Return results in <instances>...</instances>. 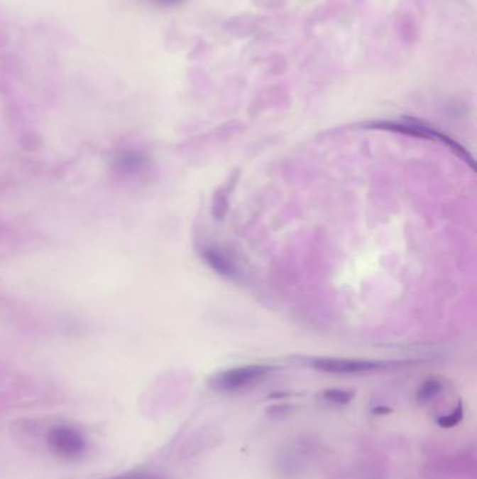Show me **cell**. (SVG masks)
<instances>
[{"mask_svg":"<svg viewBox=\"0 0 477 479\" xmlns=\"http://www.w3.org/2000/svg\"><path fill=\"white\" fill-rule=\"evenodd\" d=\"M308 365L319 372L334 375H361L382 372L390 367L400 366V362H382L364 359H341V357H315L308 360Z\"/></svg>","mask_w":477,"mask_h":479,"instance_id":"obj_1","label":"cell"},{"mask_svg":"<svg viewBox=\"0 0 477 479\" xmlns=\"http://www.w3.org/2000/svg\"><path fill=\"white\" fill-rule=\"evenodd\" d=\"M275 367L268 365H249L230 369L216 375L210 384L217 391H237L246 388L252 384L259 383L262 379L268 377Z\"/></svg>","mask_w":477,"mask_h":479,"instance_id":"obj_2","label":"cell"},{"mask_svg":"<svg viewBox=\"0 0 477 479\" xmlns=\"http://www.w3.org/2000/svg\"><path fill=\"white\" fill-rule=\"evenodd\" d=\"M50 451L62 458H77L86 450L84 436L72 426H55L47 434Z\"/></svg>","mask_w":477,"mask_h":479,"instance_id":"obj_3","label":"cell"},{"mask_svg":"<svg viewBox=\"0 0 477 479\" xmlns=\"http://www.w3.org/2000/svg\"><path fill=\"white\" fill-rule=\"evenodd\" d=\"M368 127L375 128V129L378 128V129H385V131L400 132V134L412 135V136H422V138H429V139H438L441 142H445L449 147H452L461 157L466 158L473 166L472 157L459 144H456L455 141L449 139L444 134H439V132H437V131H434L431 128L422 125L420 122H416V121H405V122H386V121H381V122H373Z\"/></svg>","mask_w":477,"mask_h":479,"instance_id":"obj_4","label":"cell"},{"mask_svg":"<svg viewBox=\"0 0 477 479\" xmlns=\"http://www.w3.org/2000/svg\"><path fill=\"white\" fill-rule=\"evenodd\" d=\"M202 258L217 275L227 279H236L238 276V269L236 264L220 249L206 248L202 251Z\"/></svg>","mask_w":477,"mask_h":479,"instance_id":"obj_5","label":"cell"},{"mask_svg":"<svg viewBox=\"0 0 477 479\" xmlns=\"http://www.w3.org/2000/svg\"><path fill=\"white\" fill-rule=\"evenodd\" d=\"M439 391H441V383L438 380L431 379L419 388L417 398H419V401L424 402V401H429L431 398H434Z\"/></svg>","mask_w":477,"mask_h":479,"instance_id":"obj_6","label":"cell"},{"mask_svg":"<svg viewBox=\"0 0 477 479\" xmlns=\"http://www.w3.org/2000/svg\"><path fill=\"white\" fill-rule=\"evenodd\" d=\"M464 418V408H462V404L458 405L456 409H454L449 415L446 416H442L438 424L442 426V428H452L455 425H458Z\"/></svg>","mask_w":477,"mask_h":479,"instance_id":"obj_7","label":"cell"},{"mask_svg":"<svg viewBox=\"0 0 477 479\" xmlns=\"http://www.w3.org/2000/svg\"><path fill=\"white\" fill-rule=\"evenodd\" d=\"M324 397L332 402H337V404H347L351 401L353 394L344 389H328Z\"/></svg>","mask_w":477,"mask_h":479,"instance_id":"obj_8","label":"cell"},{"mask_svg":"<svg viewBox=\"0 0 477 479\" xmlns=\"http://www.w3.org/2000/svg\"><path fill=\"white\" fill-rule=\"evenodd\" d=\"M108 479H157L148 474H142V473H131V474H124V475H116L112 478Z\"/></svg>","mask_w":477,"mask_h":479,"instance_id":"obj_9","label":"cell"},{"mask_svg":"<svg viewBox=\"0 0 477 479\" xmlns=\"http://www.w3.org/2000/svg\"><path fill=\"white\" fill-rule=\"evenodd\" d=\"M158 6H165V7H174V6H180L181 3H184V0H150Z\"/></svg>","mask_w":477,"mask_h":479,"instance_id":"obj_10","label":"cell"}]
</instances>
